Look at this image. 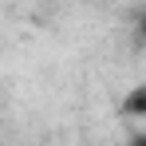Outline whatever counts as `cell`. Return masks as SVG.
Returning a JSON list of instances; mask_svg holds the SVG:
<instances>
[{"label": "cell", "instance_id": "6da1fadb", "mask_svg": "<svg viewBox=\"0 0 146 146\" xmlns=\"http://www.w3.org/2000/svg\"><path fill=\"white\" fill-rule=\"evenodd\" d=\"M119 111L126 115V119H146V83H134V87L122 95Z\"/></svg>", "mask_w": 146, "mask_h": 146}, {"label": "cell", "instance_id": "7a4b0ae2", "mask_svg": "<svg viewBox=\"0 0 146 146\" xmlns=\"http://www.w3.org/2000/svg\"><path fill=\"white\" fill-rule=\"evenodd\" d=\"M126 146H146V134H134V138H130Z\"/></svg>", "mask_w": 146, "mask_h": 146}]
</instances>
